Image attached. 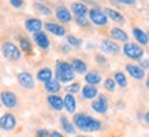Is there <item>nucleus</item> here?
Returning <instances> with one entry per match:
<instances>
[{
  "mask_svg": "<svg viewBox=\"0 0 149 137\" xmlns=\"http://www.w3.org/2000/svg\"><path fill=\"white\" fill-rule=\"evenodd\" d=\"M55 74H56V80L59 82H70L75 77V71L72 70L71 64L68 63V62H64V60L56 62Z\"/></svg>",
  "mask_w": 149,
  "mask_h": 137,
  "instance_id": "nucleus-2",
  "label": "nucleus"
},
{
  "mask_svg": "<svg viewBox=\"0 0 149 137\" xmlns=\"http://www.w3.org/2000/svg\"><path fill=\"white\" fill-rule=\"evenodd\" d=\"M104 14H105L109 19L115 21V22H119V23L123 22V15H122V14H119L118 11H115V10H112V8H105Z\"/></svg>",
  "mask_w": 149,
  "mask_h": 137,
  "instance_id": "nucleus-27",
  "label": "nucleus"
},
{
  "mask_svg": "<svg viewBox=\"0 0 149 137\" xmlns=\"http://www.w3.org/2000/svg\"><path fill=\"white\" fill-rule=\"evenodd\" d=\"M60 125H62V128L64 129V132L66 133H68V134H74V132H75L74 123L70 122V121L67 119V117H64V115L60 117Z\"/></svg>",
  "mask_w": 149,
  "mask_h": 137,
  "instance_id": "nucleus-26",
  "label": "nucleus"
},
{
  "mask_svg": "<svg viewBox=\"0 0 149 137\" xmlns=\"http://www.w3.org/2000/svg\"><path fill=\"white\" fill-rule=\"evenodd\" d=\"M133 34H134V37H136V40L140 43L141 45H145V44H148L149 43V37L148 34L144 32V30H141V29H138V27H134L133 29Z\"/></svg>",
  "mask_w": 149,
  "mask_h": 137,
  "instance_id": "nucleus-20",
  "label": "nucleus"
},
{
  "mask_svg": "<svg viewBox=\"0 0 149 137\" xmlns=\"http://www.w3.org/2000/svg\"><path fill=\"white\" fill-rule=\"evenodd\" d=\"M113 81H115L116 85H119V87H122V88H125L127 85V78H126V75H125L122 71H116V73H115Z\"/></svg>",
  "mask_w": 149,
  "mask_h": 137,
  "instance_id": "nucleus-28",
  "label": "nucleus"
},
{
  "mask_svg": "<svg viewBox=\"0 0 149 137\" xmlns=\"http://www.w3.org/2000/svg\"><path fill=\"white\" fill-rule=\"evenodd\" d=\"M92 110L99 114H105L108 111V103H107V99L104 97V95H100L99 99L92 101Z\"/></svg>",
  "mask_w": 149,
  "mask_h": 137,
  "instance_id": "nucleus-8",
  "label": "nucleus"
},
{
  "mask_svg": "<svg viewBox=\"0 0 149 137\" xmlns=\"http://www.w3.org/2000/svg\"><path fill=\"white\" fill-rule=\"evenodd\" d=\"M71 11L75 14V17H85L88 14V7L81 1H75L71 4Z\"/></svg>",
  "mask_w": 149,
  "mask_h": 137,
  "instance_id": "nucleus-17",
  "label": "nucleus"
},
{
  "mask_svg": "<svg viewBox=\"0 0 149 137\" xmlns=\"http://www.w3.org/2000/svg\"><path fill=\"white\" fill-rule=\"evenodd\" d=\"M36 136L37 137H49V132L47 129H38L36 132Z\"/></svg>",
  "mask_w": 149,
  "mask_h": 137,
  "instance_id": "nucleus-34",
  "label": "nucleus"
},
{
  "mask_svg": "<svg viewBox=\"0 0 149 137\" xmlns=\"http://www.w3.org/2000/svg\"><path fill=\"white\" fill-rule=\"evenodd\" d=\"M25 27H26L27 32H32V33L40 32L41 27H42V22L37 18H30L25 22Z\"/></svg>",
  "mask_w": 149,
  "mask_h": 137,
  "instance_id": "nucleus-14",
  "label": "nucleus"
},
{
  "mask_svg": "<svg viewBox=\"0 0 149 137\" xmlns=\"http://www.w3.org/2000/svg\"><path fill=\"white\" fill-rule=\"evenodd\" d=\"M10 3H11V6L15 7V8H21L23 6V0H10Z\"/></svg>",
  "mask_w": 149,
  "mask_h": 137,
  "instance_id": "nucleus-35",
  "label": "nucleus"
},
{
  "mask_svg": "<svg viewBox=\"0 0 149 137\" xmlns=\"http://www.w3.org/2000/svg\"><path fill=\"white\" fill-rule=\"evenodd\" d=\"M148 37H149V33H148Z\"/></svg>",
  "mask_w": 149,
  "mask_h": 137,
  "instance_id": "nucleus-44",
  "label": "nucleus"
},
{
  "mask_svg": "<svg viewBox=\"0 0 149 137\" xmlns=\"http://www.w3.org/2000/svg\"><path fill=\"white\" fill-rule=\"evenodd\" d=\"M85 81L89 85H97L101 82V75L97 71H89V73L85 74Z\"/></svg>",
  "mask_w": 149,
  "mask_h": 137,
  "instance_id": "nucleus-24",
  "label": "nucleus"
},
{
  "mask_svg": "<svg viewBox=\"0 0 149 137\" xmlns=\"http://www.w3.org/2000/svg\"><path fill=\"white\" fill-rule=\"evenodd\" d=\"M123 54L126 55L127 58H130V59H141L142 55H144V50L138 44L126 43L123 45Z\"/></svg>",
  "mask_w": 149,
  "mask_h": 137,
  "instance_id": "nucleus-4",
  "label": "nucleus"
},
{
  "mask_svg": "<svg viewBox=\"0 0 149 137\" xmlns=\"http://www.w3.org/2000/svg\"><path fill=\"white\" fill-rule=\"evenodd\" d=\"M141 68H146V67H149V60H142L141 62V66H140Z\"/></svg>",
  "mask_w": 149,
  "mask_h": 137,
  "instance_id": "nucleus-38",
  "label": "nucleus"
},
{
  "mask_svg": "<svg viewBox=\"0 0 149 137\" xmlns=\"http://www.w3.org/2000/svg\"><path fill=\"white\" fill-rule=\"evenodd\" d=\"M144 118H145V121H146V122L149 123V111H148V113H146V114L144 115Z\"/></svg>",
  "mask_w": 149,
  "mask_h": 137,
  "instance_id": "nucleus-40",
  "label": "nucleus"
},
{
  "mask_svg": "<svg viewBox=\"0 0 149 137\" xmlns=\"http://www.w3.org/2000/svg\"><path fill=\"white\" fill-rule=\"evenodd\" d=\"M146 85H148V88H149V78H148V82H146Z\"/></svg>",
  "mask_w": 149,
  "mask_h": 137,
  "instance_id": "nucleus-41",
  "label": "nucleus"
},
{
  "mask_svg": "<svg viewBox=\"0 0 149 137\" xmlns=\"http://www.w3.org/2000/svg\"><path fill=\"white\" fill-rule=\"evenodd\" d=\"M74 126H77L82 132H97L101 128V122L95 119L91 115L86 114H75L74 115Z\"/></svg>",
  "mask_w": 149,
  "mask_h": 137,
  "instance_id": "nucleus-1",
  "label": "nucleus"
},
{
  "mask_svg": "<svg viewBox=\"0 0 149 137\" xmlns=\"http://www.w3.org/2000/svg\"><path fill=\"white\" fill-rule=\"evenodd\" d=\"M18 81L26 89H33L34 88V78H33L32 74L27 73V71H22V73L18 74Z\"/></svg>",
  "mask_w": 149,
  "mask_h": 137,
  "instance_id": "nucleus-9",
  "label": "nucleus"
},
{
  "mask_svg": "<svg viewBox=\"0 0 149 137\" xmlns=\"http://www.w3.org/2000/svg\"><path fill=\"white\" fill-rule=\"evenodd\" d=\"M19 44H21V48H22L23 52H26V54L32 52V44H30V41L27 40V38H21Z\"/></svg>",
  "mask_w": 149,
  "mask_h": 137,
  "instance_id": "nucleus-29",
  "label": "nucleus"
},
{
  "mask_svg": "<svg viewBox=\"0 0 149 137\" xmlns=\"http://www.w3.org/2000/svg\"><path fill=\"white\" fill-rule=\"evenodd\" d=\"M1 52H3L6 59L11 60V62H15L21 58V50L13 43H4L1 47Z\"/></svg>",
  "mask_w": 149,
  "mask_h": 137,
  "instance_id": "nucleus-3",
  "label": "nucleus"
},
{
  "mask_svg": "<svg viewBox=\"0 0 149 137\" xmlns=\"http://www.w3.org/2000/svg\"><path fill=\"white\" fill-rule=\"evenodd\" d=\"M34 41H36V44L38 47H41V48H44V50H47L48 47H49V40H48V37H47V34L44 32H36L34 33Z\"/></svg>",
  "mask_w": 149,
  "mask_h": 137,
  "instance_id": "nucleus-15",
  "label": "nucleus"
},
{
  "mask_svg": "<svg viewBox=\"0 0 149 137\" xmlns=\"http://www.w3.org/2000/svg\"><path fill=\"white\" fill-rule=\"evenodd\" d=\"M70 64H71L72 70L75 73L82 74V73H86V70H88V66H86V63L82 59H72Z\"/></svg>",
  "mask_w": 149,
  "mask_h": 137,
  "instance_id": "nucleus-22",
  "label": "nucleus"
},
{
  "mask_svg": "<svg viewBox=\"0 0 149 137\" xmlns=\"http://www.w3.org/2000/svg\"><path fill=\"white\" fill-rule=\"evenodd\" d=\"M67 43L72 47H78V45H81L82 40L81 38H77V37H74V36H67Z\"/></svg>",
  "mask_w": 149,
  "mask_h": 137,
  "instance_id": "nucleus-32",
  "label": "nucleus"
},
{
  "mask_svg": "<svg viewBox=\"0 0 149 137\" xmlns=\"http://www.w3.org/2000/svg\"><path fill=\"white\" fill-rule=\"evenodd\" d=\"M0 101L7 108H15L17 104H18V99H17L15 93H13L10 91H3L0 93Z\"/></svg>",
  "mask_w": 149,
  "mask_h": 137,
  "instance_id": "nucleus-5",
  "label": "nucleus"
},
{
  "mask_svg": "<svg viewBox=\"0 0 149 137\" xmlns=\"http://www.w3.org/2000/svg\"><path fill=\"white\" fill-rule=\"evenodd\" d=\"M126 70H127V73L130 74L133 78H136V80H142L145 77L144 68H141L138 64H127Z\"/></svg>",
  "mask_w": 149,
  "mask_h": 137,
  "instance_id": "nucleus-12",
  "label": "nucleus"
},
{
  "mask_svg": "<svg viewBox=\"0 0 149 137\" xmlns=\"http://www.w3.org/2000/svg\"><path fill=\"white\" fill-rule=\"evenodd\" d=\"M111 34H112V37L118 41H127L129 40L127 33L125 32V30H122V29H119V27H113V29H111Z\"/></svg>",
  "mask_w": 149,
  "mask_h": 137,
  "instance_id": "nucleus-25",
  "label": "nucleus"
},
{
  "mask_svg": "<svg viewBox=\"0 0 149 137\" xmlns=\"http://www.w3.org/2000/svg\"><path fill=\"white\" fill-rule=\"evenodd\" d=\"M77 137H86V136H77Z\"/></svg>",
  "mask_w": 149,
  "mask_h": 137,
  "instance_id": "nucleus-42",
  "label": "nucleus"
},
{
  "mask_svg": "<svg viewBox=\"0 0 149 137\" xmlns=\"http://www.w3.org/2000/svg\"><path fill=\"white\" fill-rule=\"evenodd\" d=\"M40 1H44V0H40Z\"/></svg>",
  "mask_w": 149,
  "mask_h": 137,
  "instance_id": "nucleus-43",
  "label": "nucleus"
},
{
  "mask_svg": "<svg viewBox=\"0 0 149 137\" xmlns=\"http://www.w3.org/2000/svg\"><path fill=\"white\" fill-rule=\"evenodd\" d=\"M15 125H17V118L14 117L13 114H3L0 117V128L3 129V130H13L15 128Z\"/></svg>",
  "mask_w": 149,
  "mask_h": 137,
  "instance_id": "nucleus-7",
  "label": "nucleus"
},
{
  "mask_svg": "<svg viewBox=\"0 0 149 137\" xmlns=\"http://www.w3.org/2000/svg\"><path fill=\"white\" fill-rule=\"evenodd\" d=\"M47 101H48V104H49L54 110H56V111L63 110V99H62L60 96H58V95H49V96H48V99H47Z\"/></svg>",
  "mask_w": 149,
  "mask_h": 137,
  "instance_id": "nucleus-16",
  "label": "nucleus"
},
{
  "mask_svg": "<svg viewBox=\"0 0 149 137\" xmlns=\"http://www.w3.org/2000/svg\"><path fill=\"white\" fill-rule=\"evenodd\" d=\"M115 87H116V84L113 81V78H107V80H104V88H105L108 92H113L115 91Z\"/></svg>",
  "mask_w": 149,
  "mask_h": 137,
  "instance_id": "nucleus-30",
  "label": "nucleus"
},
{
  "mask_svg": "<svg viewBox=\"0 0 149 137\" xmlns=\"http://www.w3.org/2000/svg\"><path fill=\"white\" fill-rule=\"evenodd\" d=\"M63 108H66V111H67V113H70V114H74V113H75V108H77V100H75L74 95L67 93V95L64 96V99H63Z\"/></svg>",
  "mask_w": 149,
  "mask_h": 137,
  "instance_id": "nucleus-11",
  "label": "nucleus"
},
{
  "mask_svg": "<svg viewBox=\"0 0 149 137\" xmlns=\"http://www.w3.org/2000/svg\"><path fill=\"white\" fill-rule=\"evenodd\" d=\"M67 93H71V95H74V93H77L79 89H81V84L79 82H72V84H70V85H67Z\"/></svg>",
  "mask_w": 149,
  "mask_h": 137,
  "instance_id": "nucleus-31",
  "label": "nucleus"
},
{
  "mask_svg": "<svg viewBox=\"0 0 149 137\" xmlns=\"http://www.w3.org/2000/svg\"><path fill=\"white\" fill-rule=\"evenodd\" d=\"M101 50H103V52H105V54L113 55V54H118V52H119V45H118L115 41L109 40V38H104V40L101 41Z\"/></svg>",
  "mask_w": 149,
  "mask_h": 137,
  "instance_id": "nucleus-10",
  "label": "nucleus"
},
{
  "mask_svg": "<svg viewBox=\"0 0 149 137\" xmlns=\"http://www.w3.org/2000/svg\"><path fill=\"white\" fill-rule=\"evenodd\" d=\"M77 23H79L82 26H88V25H89V21H88L85 17H77Z\"/></svg>",
  "mask_w": 149,
  "mask_h": 137,
  "instance_id": "nucleus-36",
  "label": "nucleus"
},
{
  "mask_svg": "<svg viewBox=\"0 0 149 137\" xmlns=\"http://www.w3.org/2000/svg\"><path fill=\"white\" fill-rule=\"evenodd\" d=\"M97 95H99V91H97L96 85H89L88 84V85L82 88V97L86 99V100H93Z\"/></svg>",
  "mask_w": 149,
  "mask_h": 137,
  "instance_id": "nucleus-13",
  "label": "nucleus"
},
{
  "mask_svg": "<svg viewBox=\"0 0 149 137\" xmlns=\"http://www.w3.org/2000/svg\"><path fill=\"white\" fill-rule=\"evenodd\" d=\"M45 29L55 36H64L66 34V29L60 25H56V23H45Z\"/></svg>",
  "mask_w": 149,
  "mask_h": 137,
  "instance_id": "nucleus-18",
  "label": "nucleus"
},
{
  "mask_svg": "<svg viewBox=\"0 0 149 137\" xmlns=\"http://www.w3.org/2000/svg\"><path fill=\"white\" fill-rule=\"evenodd\" d=\"M49 137H64V136L60 132H56V130H54V132L49 133Z\"/></svg>",
  "mask_w": 149,
  "mask_h": 137,
  "instance_id": "nucleus-37",
  "label": "nucleus"
},
{
  "mask_svg": "<svg viewBox=\"0 0 149 137\" xmlns=\"http://www.w3.org/2000/svg\"><path fill=\"white\" fill-rule=\"evenodd\" d=\"M52 77H54V74H52V70L48 67H44L41 68V70H38V73H37V80L41 82H48L52 80Z\"/></svg>",
  "mask_w": 149,
  "mask_h": 137,
  "instance_id": "nucleus-19",
  "label": "nucleus"
},
{
  "mask_svg": "<svg viewBox=\"0 0 149 137\" xmlns=\"http://www.w3.org/2000/svg\"><path fill=\"white\" fill-rule=\"evenodd\" d=\"M119 1L123 4H134L136 3V0H119Z\"/></svg>",
  "mask_w": 149,
  "mask_h": 137,
  "instance_id": "nucleus-39",
  "label": "nucleus"
},
{
  "mask_svg": "<svg viewBox=\"0 0 149 137\" xmlns=\"http://www.w3.org/2000/svg\"><path fill=\"white\" fill-rule=\"evenodd\" d=\"M44 88H45V91L48 92V93H51V95H56L59 91H60V82L58 81V80H51V81L45 82V85H44Z\"/></svg>",
  "mask_w": 149,
  "mask_h": 137,
  "instance_id": "nucleus-21",
  "label": "nucleus"
},
{
  "mask_svg": "<svg viewBox=\"0 0 149 137\" xmlns=\"http://www.w3.org/2000/svg\"><path fill=\"white\" fill-rule=\"evenodd\" d=\"M34 8L37 11H40L41 14H44V15H51V10L45 6H41V4H34Z\"/></svg>",
  "mask_w": 149,
  "mask_h": 137,
  "instance_id": "nucleus-33",
  "label": "nucleus"
},
{
  "mask_svg": "<svg viewBox=\"0 0 149 137\" xmlns=\"http://www.w3.org/2000/svg\"><path fill=\"white\" fill-rule=\"evenodd\" d=\"M56 17L60 22H70L71 21V14L66 7H59L56 10Z\"/></svg>",
  "mask_w": 149,
  "mask_h": 137,
  "instance_id": "nucleus-23",
  "label": "nucleus"
},
{
  "mask_svg": "<svg viewBox=\"0 0 149 137\" xmlns=\"http://www.w3.org/2000/svg\"><path fill=\"white\" fill-rule=\"evenodd\" d=\"M89 15H91V21L93 23H96V25H99V26H104V25H107L108 18H107V15H105L104 11H101V10L92 8L91 11H89Z\"/></svg>",
  "mask_w": 149,
  "mask_h": 137,
  "instance_id": "nucleus-6",
  "label": "nucleus"
}]
</instances>
